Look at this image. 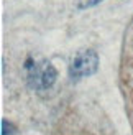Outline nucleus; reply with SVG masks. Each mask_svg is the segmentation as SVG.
<instances>
[{
    "label": "nucleus",
    "mask_w": 133,
    "mask_h": 135,
    "mask_svg": "<svg viewBox=\"0 0 133 135\" xmlns=\"http://www.w3.org/2000/svg\"><path fill=\"white\" fill-rule=\"evenodd\" d=\"M99 68V56L92 50H84L77 53L69 66V76L72 79H81L94 74Z\"/></svg>",
    "instance_id": "1"
},
{
    "label": "nucleus",
    "mask_w": 133,
    "mask_h": 135,
    "mask_svg": "<svg viewBox=\"0 0 133 135\" xmlns=\"http://www.w3.org/2000/svg\"><path fill=\"white\" fill-rule=\"evenodd\" d=\"M99 2H102V0H77L76 7H77L79 10H82V8H89V7H94V5H97Z\"/></svg>",
    "instance_id": "2"
}]
</instances>
